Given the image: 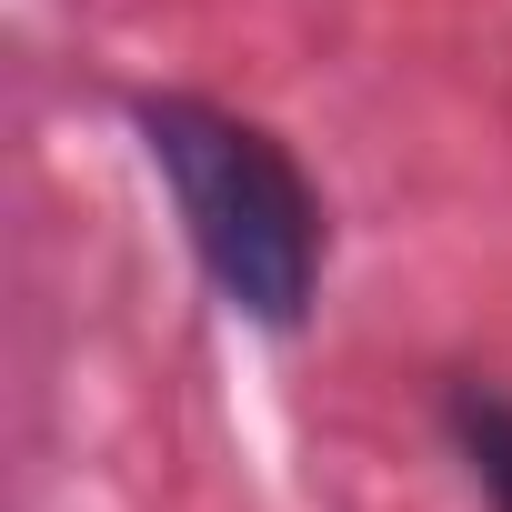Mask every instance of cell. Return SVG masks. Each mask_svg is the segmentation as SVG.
<instances>
[{
    "label": "cell",
    "instance_id": "cell-1",
    "mask_svg": "<svg viewBox=\"0 0 512 512\" xmlns=\"http://www.w3.org/2000/svg\"><path fill=\"white\" fill-rule=\"evenodd\" d=\"M131 121H141V151H151V171L181 211V241H191L201 282L241 322L292 332L322 292V251H332L312 171L262 121H241L201 91H151Z\"/></svg>",
    "mask_w": 512,
    "mask_h": 512
},
{
    "label": "cell",
    "instance_id": "cell-2",
    "mask_svg": "<svg viewBox=\"0 0 512 512\" xmlns=\"http://www.w3.org/2000/svg\"><path fill=\"white\" fill-rule=\"evenodd\" d=\"M442 432H452V452H462L472 492H482L492 512H512V392H502V382H452Z\"/></svg>",
    "mask_w": 512,
    "mask_h": 512
}]
</instances>
